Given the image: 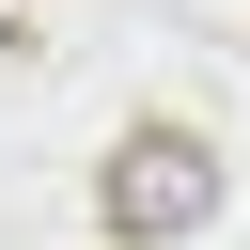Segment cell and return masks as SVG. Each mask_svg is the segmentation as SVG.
Returning <instances> with one entry per match:
<instances>
[{"mask_svg":"<svg viewBox=\"0 0 250 250\" xmlns=\"http://www.w3.org/2000/svg\"><path fill=\"white\" fill-rule=\"evenodd\" d=\"M203 219H219V156L203 141H125L109 156V234L156 250V234H203Z\"/></svg>","mask_w":250,"mask_h":250,"instance_id":"obj_1","label":"cell"}]
</instances>
